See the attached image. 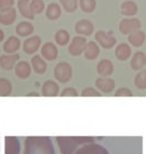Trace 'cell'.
<instances>
[{"label": "cell", "instance_id": "cell-1", "mask_svg": "<svg viewBox=\"0 0 146 154\" xmlns=\"http://www.w3.org/2000/svg\"><path fill=\"white\" fill-rule=\"evenodd\" d=\"M142 27V23L138 18H124L119 23V32L124 35H129L139 30Z\"/></svg>", "mask_w": 146, "mask_h": 154}, {"label": "cell", "instance_id": "cell-2", "mask_svg": "<svg viewBox=\"0 0 146 154\" xmlns=\"http://www.w3.org/2000/svg\"><path fill=\"white\" fill-rule=\"evenodd\" d=\"M54 75H55L56 80H59L60 82H65L70 81V79L72 77V68L69 63L66 62H61L56 65L54 69Z\"/></svg>", "mask_w": 146, "mask_h": 154}, {"label": "cell", "instance_id": "cell-3", "mask_svg": "<svg viewBox=\"0 0 146 154\" xmlns=\"http://www.w3.org/2000/svg\"><path fill=\"white\" fill-rule=\"evenodd\" d=\"M87 45V39L83 36H74L69 45V53L73 56L81 55Z\"/></svg>", "mask_w": 146, "mask_h": 154}, {"label": "cell", "instance_id": "cell-4", "mask_svg": "<svg viewBox=\"0 0 146 154\" xmlns=\"http://www.w3.org/2000/svg\"><path fill=\"white\" fill-rule=\"evenodd\" d=\"M96 41L97 43L102 47V48H106V50H109L116 45L117 43V39L116 37H114L111 35H108L106 32L103 30H99L96 33Z\"/></svg>", "mask_w": 146, "mask_h": 154}, {"label": "cell", "instance_id": "cell-5", "mask_svg": "<svg viewBox=\"0 0 146 154\" xmlns=\"http://www.w3.org/2000/svg\"><path fill=\"white\" fill-rule=\"evenodd\" d=\"M75 33L78 35H81V36H90L92 35L93 30H95V26L93 24L88 20V19H81L75 24Z\"/></svg>", "mask_w": 146, "mask_h": 154}, {"label": "cell", "instance_id": "cell-6", "mask_svg": "<svg viewBox=\"0 0 146 154\" xmlns=\"http://www.w3.org/2000/svg\"><path fill=\"white\" fill-rule=\"evenodd\" d=\"M41 43H42V39L39 36L35 35V36H32L29 38H27L23 44V48H24V52L27 53V54H34L38 51L39 46H41Z\"/></svg>", "mask_w": 146, "mask_h": 154}, {"label": "cell", "instance_id": "cell-7", "mask_svg": "<svg viewBox=\"0 0 146 154\" xmlns=\"http://www.w3.org/2000/svg\"><path fill=\"white\" fill-rule=\"evenodd\" d=\"M96 87L99 90H101L105 94H109L115 89V81L112 79H109L108 77H101L97 79L96 81Z\"/></svg>", "mask_w": 146, "mask_h": 154}, {"label": "cell", "instance_id": "cell-8", "mask_svg": "<svg viewBox=\"0 0 146 154\" xmlns=\"http://www.w3.org/2000/svg\"><path fill=\"white\" fill-rule=\"evenodd\" d=\"M120 13L124 15V16H127V17H132V16H135L136 14L138 13V6L137 4L133 1V0H126L124 1L120 6Z\"/></svg>", "mask_w": 146, "mask_h": 154}, {"label": "cell", "instance_id": "cell-9", "mask_svg": "<svg viewBox=\"0 0 146 154\" xmlns=\"http://www.w3.org/2000/svg\"><path fill=\"white\" fill-rule=\"evenodd\" d=\"M57 53H59V51H57L56 45L51 43V42L45 43L42 46V56L48 61L55 60L56 57H57Z\"/></svg>", "mask_w": 146, "mask_h": 154}, {"label": "cell", "instance_id": "cell-10", "mask_svg": "<svg viewBox=\"0 0 146 154\" xmlns=\"http://www.w3.org/2000/svg\"><path fill=\"white\" fill-rule=\"evenodd\" d=\"M97 71L101 77H109L114 73V64L109 60H101L97 65Z\"/></svg>", "mask_w": 146, "mask_h": 154}, {"label": "cell", "instance_id": "cell-11", "mask_svg": "<svg viewBox=\"0 0 146 154\" xmlns=\"http://www.w3.org/2000/svg\"><path fill=\"white\" fill-rule=\"evenodd\" d=\"M84 56H86V59L88 60H95L97 59L99 55V53H100V46H99L98 44L96 43V42H88L84 47Z\"/></svg>", "mask_w": 146, "mask_h": 154}, {"label": "cell", "instance_id": "cell-12", "mask_svg": "<svg viewBox=\"0 0 146 154\" xmlns=\"http://www.w3.org/2000/svg\"><path fill=\"white\" fill-rule=\"evenodd\" d=\"M18 10L24 18H27V19H34L35 15L32 13V9H30V2L29 0H18L17 4Z\"/></svg>", "mask_w": 146, "mask_h": 154}, {"label": "cell", "instance_id": "cell-13", "mask_svg": "<svg viewBox=\"0 0 146 154\" xmlns=\"http://www.w3.org/2000/svg\"><path fill=\"white\" fill-rule=\"evenodd\" d=\"M20 48V39L17 36H10L4 44V51L8 54H13Z\"/></svg>", "mask_w": 146, "mask_h": 154}, {"label": "cell", "instance_id": "cell-14", "mask_svg": "<svg viewBox=\"0 0 146 154\" xmlns=\"http://www.w3.org/2000/svg\"><path fill=\"white\" fill-rule=\"evenodd\" d=\"M127 37H128V43L130 45L135 47H141L145 42L146 35L143 30H136L132 34H129Z\"/></svg>", "mask_w": 146, "mask_h": 154}, {"label": "cell", "instance_id": "cell-15", "mask_svg": "<svg viewBox=\"0 0 146 154\" xmlns=\"http://www.w3.org/2000/svg\"><path fill=\"white\" fill-rule=\"evenodd\" d=\"M17 17V13L14 8H10L6 11H0V24L5 26L11 25Z\"/></svg>", "mask_w": 146, "mask_h": 154}, {"label": "cell", "instance_id": "cell-16", "mask_svg": "<svg viewBox=\"0 0 146 154\" xmlns=\"http://www.w3.org/2000/svg\"><path fill=\"white\" fill-rule=\"evenodd\" d=\"M116 57L120 61L128 60L130 55H132V48L127 43H121L116 47Z\"/></svg>", "mask_w": 146, "mask_h": 154}, {"label": "cell", "instance_id": "cell-17", "mask_svg": "<svg viewBox=\"0 0 146 154\" xmlns=\"http://www.w3.org/2000/svg\"><path fill=\"white\" fill-rule=\"evenodd\" d=\"M146 64V55L143 52H136L132 57L130 61V66L133 70L138 71L141 69L144 68V65Z\"/></svg>", "mask_w": 146, "mask_h": 154}, {"label": "cell", "instance_id": "cell-18", "mask_svg": "<svg viewBox=\"0 0 146 154\" xmlns=\"http://www.w3.org/2000/svg\"><path fill=\"white\" fill-rule=\"evenodd\" d=\"M16 33L20 37H27L34 33V26L29 22H20L16 26Z\"/></svg>", "mask_w": 146, "mask_h": 154}, {"label": "cell", "instance_id": "cell-19", "mask_svg": "<svg viewBox=\"0 0 146 154\" xmlns=\"http://www.w3.org/2000/svg\"><path fill=\"white\" fill-rule=\"evenodd\" d=\"M46 18L50 19V20H57L59 18L61 17L62 15V10H61V7L59 4H55V2H52L47 6L46 8Z\"/></svg>", "mask_w": 146, "mask_h": 154}, {"label": "cell", "instance_id": "cell-20", "mask_svg": "<svg viewBox=\"0 0 146 154\" xmlns=\"http://www.w3.org/2000/svg\"><path fill=\"white\" fill-rule=\"evenodd\" d=\"M19 60L18 54H10V55H2L0 56V65L5 70H11L14 68L15 63Z\"/></svg>", "mask_w": 146, "mask_h": 154}, {"label": "cell", "instance_id": "cell-21", "mask_svg": "<svg viewBox=\"0 0 146 154\" xmlns=\"http://www.w3.org/2000/svg\"><path fill=\"white\" fill-rule=\"evenodd\" d=\"M16 75L22 79H26L30 75V65L28 62L22 61L16 65Z\"/></svg>", "mask_w": 146, "mask_h": 154}, {"label": "cell", "instance_id": "cell-22", "mask_svg": "<svg viewBox=\"0 0 146 154\" xmlns=\"http://www.w3.org/2000/svg\"><path fill=\"white\" fill-rule=\"evenodd\" d=\"M59 94V86L54 81L48 80L44 83L43 86V96L46 97H54Z\"/></svg>", "mask_w": 146, "mask_h": 154}, {"label": "cell", "instance_id": "cell-23", "mask_svg": "<svg viewBox=\"0 0 146 154\" xmlns=\"http://www.w3.org/2000/svg\"><path fill=\"white\" fill-rule=\"evenodd\" d=\"M32 65H33V68H34L35 72L39 73V74H43V73L46 71V68H47L45 61L38 55H35L34 57L32 59Z\"/></svg>", "mask_w": 146, "mask_h": 154}, {"label": "cell", "instance_id": "cell-24", "mask_svg": "<svg viewBox=\"0 0 146 154\" xmlns=\"http://www.w3.org/2000/svg\"><path fill=\"white\" fill-rule=\"evenodd\" d=\"M54 38H55V42H56L57 45H60V46H64V45H66V44L69 43V41H70L69 32H66L65 29L57 30V32L55 33Z\"/></svg>", "mask_w": 146, "mask_h": 154}, {"label": "cell", "instance_id": "cell-25", "mask_svg": "<svg viewBox=\"0 0 146 154\" xmlns=\"http://www.w3.org/2000/svg\"><path fill=\"white\" fill-rule=\"evenodd\" d=\"M80 1V8L82 9L83 13L90 14L93 13L97 7L96 0H79Z\"/></svg>", "mask_w": 146, "mask_h": 154}, {"label": "cell", "instance_id": "cell-26", "mask_svg": "<svg viewBox=\"0 0 146 154\" xmlns=\"http://www.w3.org/2000/svg\"><path fill=\"white\" fill-rule=\"evenodd\" d=\"M30 9L34 15H39L45 9V2L43 0H32L30 1Z\"/></svg>", "mask_w": 146, "mask_h": 154}, {"label": "cell", "instance_id": "cell-27", "mask_svg": "<svg viewBox=\"0 0 146 154\" xmlns=\"http://www.w3.org/2000/svg\"><path fill=\"white\" fill-rule=\"evenodd\" d=\"M134 81H135V86L137 87L138 89H146V70L138 72L137 75L134 79Z\"/></svg>", "mask_w": 146, "mask_h": 154}, {"label": "cell", "instance_id": "cell-28", "mask_svg": "<svg viewBox=\"0 0 146 154\" xmlns=\"http://www.w3.org/2000/svg\"><path fill=\"white\" fill-rule=\"evenodd\" d=\"M78 1L79 0H60L62 7L66 13H74L78 8Z\"/></svg>", "mask_w": 146, "mask_h": 154}, {"label": "cell", "instance_id": "cell-29", "mask_svg": "<svg viewBox=\"0 0 146 154\" xmlns=\"http://www.w3.org/2000/svg\"><path fill=\"white\" fill-rule=\"evenodd\" d=\"M11 83L7 79H0V96H8L11 94Z\"/></svg>", "mask_w": 146, "mask_h": 154}, {"label": "cell", "instance_id": "cell-30", "mask_svg": "<svg viewBox=\"0 0 146 154\" xmlns=\"http://www.w3.org/2000/svg\"><path fill=\"white\" fill-rule=\"evenodd\" d=\"M15 0H0V11H6L13 8Z\"/></svg>", "mask_w": 146, "mask_h": 154}, {"label": "cell", "instance_id": "cell-31", "mask_svg": "<svg viewBox=\"0 0 146 154\" xmlns=\"http://www.w3.org/2000/svg\"><path fill=\"white\" fill-rule=\"evenodd\" d=\"M116 97H132L133 96V92L130 91V89L128 88H120L116 91L115 94Z\"/></svg>", "mask_w": 146, "mask_h": 154}, {"label": "cell", "instance_id": "cell-32", "mask_svg": "<svg viewBox=\"0 0 146 154\" xmlns=\"http://www.w3.org/2000/svg\"><path fill=\"white\" fill-rule=\"evenodd\" d=\"M82 96H84V97H99L100 94L97 90L93 89V88H87V89L83 90Z\"/></svg>", "mask_w": 146, "mask_h": 154}, {"label": "cell", "instance_id": "cell-33", "mask_svg": "<svg viewBox=\"0 0 146 154\" xmlns=\"http://www.w3.org/2000/svg\"><path fill=\"white\" fill-rule=\"evenodd\" d=\"M61 96H63V97H77L78 92L74 88H66V89H64V91L61 94Z\"/></svg>", "mask_w": 146, "mask_h": 154}, {"label": "cell", "instance_id": "cell-34", "mask_svg": "<svg viewBox=\"0 0 146 154\" xmlns=\"http://www.w3.org/2000/svg\"><path fill=\"white\" fill-rule=\"evenodd\" d=\"M5 38V33L2 32V29H0V42H2Z\"/></svg>", "mask_w": 146, "mask_h": 154}, {"label": "cell", "instance_id": "cell-35", "mask_svg": "<svg viewBox=\"0 0 146 154\" xmlns=\"http://www.w3.org/2000/svg\"><path fill=\"white\" fill-rule=\"evenodd\" d=\"M27 96H38V94H36V92H32V94H28Z\"/></svg>", "mask_w": 146, "mask_h": 154}]
</instances>
